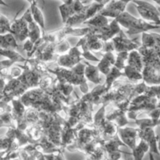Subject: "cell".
<instances>
[{"instance_id":"cell-1","label":"cell","mask_w":160,"mask_h":160,"mask_svg":"<svg viewBox=\"0 0 160 160\" xmlns=\"http://www.w3.org/2000/svg\"><path fill=\"white\" fill-rule=\"evenodd\" d=\"M48 71L56 75L57 79L60 82L79 85L81 90L84 94L88 92V86L86 83V79L84 77L85 65L81 64V62L78 63L76 67L71 68L70 70L63 68H56L54 70L48 68Z\"/></svg>"},{"instance_id":"cell-2","label":"cell","mask_w":160,"mask_h":160,"mask_svg":"<svg viewBox=\"0 0 160 160\" xmlns=\"http://www.w3.org/2000/svg\"><path fill=\"white\" fill-rule=\"evenodd\" d=\"M116 20L123 27L127 28V33L129 34H135V33H145L152 29L159 28V26L152 25L147 23L144 20L137 19L132 17L131 14L124 11L118 17H116Z\"/></svg>"},{"instance_id":"cell-3","label":"cell","mask_w":160,"mask_h":160,"mask_svg":"<svg viewBox=\"0 0 160 160\" xmlns=\"http://www.w3.org/2000/svg\"><path fill=\"white\" fill-rule=\"evenodd\" d=\"M31 15V10L29 8L21 18L14 20L11 23V28L13 32V34L17 41L22 42L29 38V17Z\"/></svg>"},{"instance_id":"cell-4","label":"cell","mask_w":160,"mask_h":160,"mask_svg":"<svg viewBox=\"0 0 160 160\" xmlns=\"http://www.w3.org/2000/svg\"><path fill=\"white\" fill-rule=\"evenodd\" d=\"M132 2L135 4L137 11L144 20L147 21L151 20L160 24V12L153 5L141 0H133Z\"/></svg>"},{"instance_id":"cell-5","label":"cell","mask_w":160,"mask_h":160,"mask_svg":"<svg viewBox=\"0 0 160 160\" xmlns=\"http://www.w3.org/2000/svg\"><path fill=\"white\" fill-rule=\"evenodd\" d=\"M81 1L82 0H64L63 4L60 6V13L64 23H66L70 17L83 10L85 6L83 5Z\"/></svg>"},{"instance_id":"cell-6","label":"cell","mask_w":160,"mask_h":160,"mask_svg":"<svg viewBox=\"0 0 160 160\" xmlns=\"http://www.w3.org/2000/svg\"><path fill=\"white\" fill-rule=\"evenodd\" d=\"M131 1L133 0H118V1L111 0L103 8V9L99 12V14L106 17H109L116 19L125 11L126 6Z\"/></svg>"},{"instance_id":"cell-7","label":"cell","mask_w":160,"mask_h":160,"mask_svg":"<svg viewBox=\"0 0 160 160\" xmlns=\"http://www.w3.org/2000/svg\"><path fill=\"white\" fill-rule=\"evenodd\" d=\"M112 41L114 44L115 51L117 52H130L139 48V46H141L140 43L136 41V39L131 40L127 38L122 30L120 32L119 36L113 38Z\"/></svg>"},{"instance_id":"cell-8","label":"cell","mask_w":160,"mask_h":160,"mask_svg":"<svg viewBox=\"0 0 160 160\" xmlns=\"http://www.w3.org/2000/svg\"><path fill=\"white\" fill-rule=\"evenodd\" d=\"M118 23H119L116 19H115L109 24H107L100 28L91 27V30L97 34L99 39L103 41H108L109 40L112 39L113 37L115 36L116 33L120 32V28Z\"/></svg>"},{"instance_id":"cell-9","label":"cell","mask_w":160,"mask_h":160,"mask_svg":"<svg viewBox=\"0 0 160 160\" xmlns=\"http://www.w3.org/2000/svg\"><path fill=\"white\" fill-rule=\"evenodd\" d=\"M76 46L77 47L81 46V48H84L89 51L98 52V51L102 50L104 44L102 42V41H100L97 34L91 30L87 34L84 35V38L80 39Z\"/></svg>"},{"instance_id":"cell-10","label":"cell","mask_w":160,"mask_h":160,"mask_svg":"<svg viewBox=\"0 0 160 160\" xmlns=\"http://www.w3.org/2000/svg\"><path fill=\"white\" fill-rule=\"evenodd\" d=\"M81 57H83L82 53L78 50V47L76 46L73 48H70L69 54L60 56L57 60V63L60 66L71 68L75 65L81 62L82 60Z\"/></svg>"},{"instance_id":"cell-11","label":"cell","mask_w":160,"mask_h":160,"mask_svg":"<svg viewBox=\"0 0 160 160\" xmlns=\"http://www.w3.org/2000/svg\"><path fill=\"white\" fill-rule=\"evenodd\" d=\"M140 128H118V132H119L120 138L123 142L127 145L131 149L134 150L137 146L136 142H137V136H139Z\"/></svg>"},{"instance_id":"cell-12","label":"cell","mask_w":160,"mask_h":160,"mask_svg":"<svg viewBox=\"0 0 160 160\" xmlns=\"http://www.w3.org/2000/svg\"><path fill=\"white\" fill-rule=\"evenodd\" d=\"M139 137L141 139L146 141L150 145V154L152 153H156L159 155V152L157 149V145H156V142L158 141V137H156L155 132L152 127H146L143 128H140L139 132Z\"/></svg>"},{"instance_id":"cell-13","label":"cell","mask_w":160,"mask_h":160,"mask_svg":"<svg viewBox=\"0 0 160 160\" xmlns=\"http://www.w3.org/2000/svg\"><path fill=\"white\" fill-rule=\"evenodd\" d=\"M108 91L109 89H107L106 84L105 82L104 84L96 86L95 89H93V90L91 92H89V93L87 92L85 96L83 97V98L88 100L92 103L98 105L102 103V95H104V93L107 92Z\"/></svg>"},{"instance_id":"cell-14","label":"cell","mask_w":160,"mask_h":160,"mask_svg":"<svg viewBox=\"0 0 160 160\" xmlns=\"http://www.w3.org/2000/svg\"><path fill=\"white\" fill-rule=\"evenodd\" d=\"M116 60V58L112 52H105V54L103 55V58L99 62V64L98 65L99 71L102 74L106 76L111 70L112 67L115 65Z\"/></svg>"},{"instance_id":"cell-15","label":"cell","mask_w":160,"mask_h":160,"mask_svg":"<svg viewBox=\"0 0 160 160\" xmlns=\"http://www.w3.org/2000/svg\"><path fill=\"white\" fill-rule=\"evenodd\" d=\"M84 64L86 65L85 71H84L86 79H88L92 82L95 83V84H99L102 79L99 77V69L98 66H93V65H92L87 62H84Z\"/></svg>"},{"instance_id":"cell-16","label":"cell","mask_w":160,"mask_h":160,"mask_svg":"<svg viewBox=\"0 0 160 160\" xmlns=\"http://www.w3.org/2000/svg\"><path fill=\"white\" fill-rule=\"evenodd\" d=\"M1 48L10 50H17L19 48L17 39L13 33L1 34Z\"/></svg>"},{"instance_id":"cell-17","label":"cell","mask_w":160,"mask_h":160,"mask_svg":"<svg viewBox=\"0 0 160 160\" xmlns=\"http://www.w3.org/2000/svg\"><path fill=\"white\" fill-rule=\"evenodd\" d=\"M31 10L32 13V17H33L34 20H35L37 23L39 25L40 27L42 29L43 33H45V23H44V17H43L42 12H41V9L38 8V6H37V2L36 0L33 2L31 4Z\"/></svg>"},{"instance_id":"cell-18","label":"cell","mask_w":160,"mask_h":160,"mask_svg":"<svg viewBox=\"0 0 160 160\" xmlns=\"http://www.w3.org/2000/svg\"><path fill=\"white\" fill-rule=\"evenodd\" d=\"M149 149L150 145H148V142L145 140H144V139H141L140 144L137 146H136L134 150H132V155L134 156L135 159H142L145 153L149 151Z\"/></svg>"},{"instance_id":"cell-19","label":"cell","mask_w":160,"mask_h":160,"mask_svg":"<svg viewBox=\"0 0 160 160\" xmlns=\"http://www.w3.org/2000/svg\"><path fill=\"white\" fill-rule=\"evenodd\" d=\"M124 76V72L123 73L120 68H118L117 67L115 66V65L112 67L109 72L106 75L105 84H106L107 89H109L110 88H111L112 85H113V82H114L115 80L117 79L118 77H120V76Z\"/></svg>"},{"instance_id":"cell-20","label":"cell","mask_w":160,"mask_h":160,"mask_svg":"<svg viewBox=\"0 0 160 160\" xmlns=\"http://www.w3.org/2000/svg\"><path fill=\"white\" fill-rule=\"evenodd\" d=\"M85 24L90 25L91 27H96V28H100L105 25L109 24L108 20H107L106 17L103 15H101V14H98L97 16H95V17H92V18L89 19L88 21L84 22Z\"/></svg>"},{"instance_id":"cell-21","label":"cell","mask_w":160,"mask_h":160,"mask_svg":"<svg viewBox=\"0 0 160 160\" xmlns=\"http://www.w3.org/2000/svg\"><path fill=\"white\" fill-rule=\"evenodd\" d=\"M1 54L5 57L9 58L10 60L14 62H27L25 58H24L20 54L17 53V52L10 49H3L1 48Z\"/></svg>"},{"instance_id":"cell-22","label":"cell","mask_w":160,"mask_h":160,"mask_svg":"<svg viewBox=\"0 0 160 160\" xmlns=\"http://www.w3.org/2000/svg\"><path fill=\"white\" fill-rule=\"evenodd\" d=\"M124 76L127 77L130 80H140L143 79L142 72L137 71L135 68H132L129 65L124 68Z\"/></svg>"},{"instance_id":"cell-23","label":"cell","mask_w":160,"mask_h":160,"mask_svg":"<svg viewBox=\"0 0 160 160\" xmlns=\"http://www.w3.org/2000/svg\"><path fill=\"white\" fill-rule=\"evenodd\" d=\"M0 23H1V27H0V33H1V34H4L6 32L13 33L12 28H11V23H10L9 20L7 18H6L3 15H1Z\"/></svg>"},{"instance_id":"cell-24","label":"cell","mask_w":160,"mask_h":160,"mask_svg":"<svg viewBox=\"0 0 160 160\" xmlns=\"http://www.w3.org/2000/svg\"><path fill=\"white\" fill-rule=\"evenodd\" d=\"M129 57V53L128 52H119L117 58H116V63H115V66L117 67L120 70H124L125 68V65H124V62Z\"/></svg>"},{"instance_id":"cell-25","label":"cell","mask_w":160,"mask_h":160,"mask_svg":"<svg viewBox=\"0 0 160 160\" xmlns=\"http://www.w3.org/2000/svg\"><path fill=\"white\" fill-rule=\"evenodd\" d=\"M135 122L137 125L140 127V128H143L146 127H152L153 128L154 126H156L157 124H160V121H155V120L152 119H142V120H137L135 119Z\"/></svg>"},{"instance_id":"cell-26","label":"cell","mask_w":160,"mask_h":160,"mask_svg":"<svg viewBox=\"0 0 160 160\" xmlns=\"http://www.w3.org/2000/svg\"><path fill=\"white\" fill-rule=\"evenodd\" d=\"M70 49V46L69 43L66 40H63L57 44L56 46V54H63L68 52Z\"/></svg>"},{"instance_id":"cell-27","label":"cell","mask_w":160,"mask_h":160,"mask_svg":"<svg viewBox=\"0 0 160 160\" xmlns=\"http://www.w3.org/2000/svg\"><path fill=\"white\" fill-rule=\"evenodd\" d=\"M102 52H112L113 51H115V46L113 44V41H111L109 42H107L105 41V43L104 44L103 48H102Z\"/></svg>"},{"instance_id":"cell-28","label":"cell","mask_w":160,"mask_h":160,"mask_svg":"<svg viewBox=\"0 0 160 160\" xmlns=\"http://www.w3.org/2000/svg\"><path fill=\"white\" fill-rule=\"evenodd\" d=\"M92 2H96L99 3H109L111 0H92Z\"/></svg>"},{"instance_id":"cell-29","label":"cell","mask_w":160,"mask_h":160,"mask_svg":"<svg viewBox=\"0 0 160 160\" xmlns=\"http://www.w3.org/2000/svg\"><path fill=\"white\" fill-rule=\"evenodd\" d=\"M158 142H159V143H158V146H159V148L160 150V136H158Z\"/></svg>"},{"instance_id":"cell-30","label":"cell","mask_w":160,"mask_h":160,"mask_svg":"<svg viewBox=\"0 0 160 160\" xmlns=\"http://www.w3.org/2000/svg\"><path fill=\"white\" fill-rule=\"evenodd\" d=\"M155 2H156V3H158V4L160 5V0H154Z\"/></svg>"},{"instance_id":"cell-31","label":"cell","mask_w":160,"mask_h":160,"mask_svg":"<svg viewBox=\"0 0 160 160\" xmlns=\"http://www.w3.org/2000/svg\"><path fill=\"white\" fill-rule=\"evenodd\" d=\"M27 1H28V2H30V3H31H31L35 1V0H27Z\"/></svg>"},{"instance_id":"cell-32","label":"cell","mask_w":160,"mask_h":160,"mask_svg":"<svg viewBox=\"0 0 160 160\" xmlns=\"http://www.w3.org/2000/svg\"><path fill=\"white\" fill-rule=\"evenodd\" d=\"M61 1H63H63H64V0H61Z\"/></svg>"}]
</instances>
